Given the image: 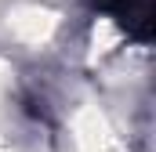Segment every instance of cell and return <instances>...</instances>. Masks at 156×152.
Listing matches in <instances>:
<instances>
[{"label":"cell","instance_id":"6da1fadb","mask_svg":"<svg viewBox=\"0 0 156 152\" xmlns=\"http://www.w3.org/2000/svg\"><path fill=\"white\" fill-rule=\"evenodd\" d=\"M113 18H120L131 33L138 36H149L153 29V11H149V0H98Z\"/></svg>","mask_w":156,"mask_h":152}]
</instances>
